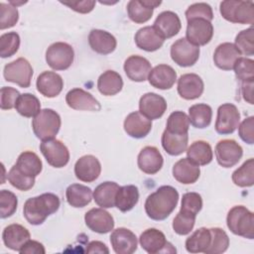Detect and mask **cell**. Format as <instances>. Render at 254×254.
Masks as SVG:
<instances>
[{
    "mask_svg": "<svg viewBox=\"0 0 254 254\" xmlns=\"http://www.w3.org/2000/svg\"><path fill=\"white\" fill-rule=\"evenodd\" d=\"M188 158L198 166H205L212 161L213 153L211 146L202 140L194 141L187 149Z\"/></svg>",
    "mask_w": 254,
    "mask_h": 254,
    "instance_id": "obj_39",
    "label": "cell"
},
{
    "mask_svg": "<svg viewBox=\"0 0 254 254\" xmlns=\"http://www.w3.org/2000/svg\"><path fill=\"white\" fill-rule=\"evenodd\" d=\"M190 128L189 116L183 111H175L170 114L167 120L166 130L178 135L188 134Z\"/></svg>",
    "mask_w": 254,
    "mask_h": 254,
    "instance_id": "obj_43",
    "label": "cell"
},
{
    "mask_svg": "<svg viewBox=\"0 0 254 254\" xmlns=\"http://www.w3.org/2000/svg\"><path fill=\"white\" fill-rule=\"evenodd\" d=\"M123 79L121 75L114 70H106L100 74L97 79V88L105 96H112L121 91Z\"/></svg>",
    "mask_w": 254,
    "mask_h": 254,
    "instance_id": "obj_34",
    "label": "cell"
},
{
    "mask_svg": "<svg viewBox=\"0 0 254 254\" xmlns=\"http://www.w3.org/2000/svg\"><path fill=\"white\" fill-rule=\"evenodd\" d=\"M196 215L180 210L173 220V229L179 235L189 234L195 223Z\"/></svg>",
    "mask_w": 254,
    "mask_h": 254,
    "instance_id": "obj_45",
    "label": "cell"
},
{
    "mask_svg": "<svg viewBox=\"0 0 254 254\" xmlns=\"http://www.w3.org/2000/svg\"><path fill=\"white\" fill-rule=\"evenodd\" d=\"M212 118V109L209 105L204 103L193 104L189 108L190 123L199 129L209 126Z\"/></svg>",
    "mask_w": 254,
    "mask_h": 254,
    "instance_id": "obj_40",
    "label": "cell"
},
{
    "mask_svg": "<svg viewBox=\"0 0 254 254\" xmlns=\"http://www.w3.org/2000/svg\"><path fill=\"white\" fill-rule=\"evenodd\" d=\"M152 129V121L140 111L130 113L124 120V130L132 138L141 139L146 137Z\"/></svg>",
    "mask_w": 254,
    "mask_h": 254,
    "instance_id": "obj_24",
    "label": "cell"
},
{
    "mask_svg": "<svg viewBox=\"0 0 254 254\" xmlns=\"http://www.w3.org/2000/svg\"><path fill=\"white\" fill-rule=\"evenodd\" d=\"M19 12L16 6L10 3H0V29H8L17 24Z\"/></svg>",
    "mask_w": 254,
    "mask_h": 254,
    "instance_id": "obj_49",
    "label": "cell"
},
{
    "mask_svg": "<svg viewBox=\"0 0 254 254\" xmlns=\"http://www.w3.org/2000/svg\"><path fill=\"white\" fill-rule=\"evenodd\" d=\"M20 47V37L16 32H8L0 37V56L9 58L15 55Z\"/></svg>",
    "mask_w": 254,
    "mask_h": 254,
    "instance_id": "obj_46",
    "label": "cell"
},
{
    "mask_svg": "<svg viewBox=\"0 0 254 254\" xmlns=\"http://www.w3.org/2000/svg\"><path fill=\"white\" fill-rule=\"evenodd\" d=\"M241 92L244 100L249 104H253V81L242 82Z\"/></svg>",
    "mask_w": 254,
    "mask_h": 254,
    "instance_id": "obj_59",
    "label": "cell"
},
{
    "mask_svg": "<svg viewBox=\"0 0 254 254\" xmlns=\"http://www.w3.org/2000/svg\"><path fill=\"white\" fill-rule=\"evenodd\" d=\"M7 179L14 188L23 191L31 190L35 185V178L25 176L16 168L15 165L10 169Z\"/></svg>",
    "mask_w": 254,
    "mask_h": 254,
    "instance_id": "obj_48",
    "label": "cell"
},
{
    "mask_svg": "<svg viewBox=\"0 0 254 254\" xmlns=\"http://www.w3.org/2000/svg\"><path fill=\"white\" fill-rule=\"evenodd\" d=\"M87 253H109L107 246L101 241H91L87 244L86 250Z\"/></svg>",
    "mask_w": 254,
    "mask_h": 254,
    "instance_id": "obj_58",
    "label": "cell"
},
{
    "mask_svg": "<svg viewBox=\"0 0 254 254\" xmlns=\"http://www.w3.org/2000/svg\"><path fill=\"white\" fill-rule=\"evenodd\" d=\"M119 188L120 187L114 182H104L98 185L93 191L95 203L102 208L115 206V197Z\"/></svg>",
    "mask_w": 254,
    "mask_h": 254,
    "instance_id": "obj_33",
    "label": "cell"
},
{
    "mask_svg": "<svg viewBox=\"0 0 254 254\" xmlns=\"http://www.w3.org/2000/svg\"><path fill=\"white\" fill-rule=\"evenodd\" d=\"M110 243L117 254H132L137 250V237L135 233L125 227H119L112 231Z\"/></svg>",
    "mask_w": 254,
    "mask_h": 254,
    "instance_id": "obj_15",
    "label": "cell"
},
{
    "mask_svg": "<svg viewBox=\"0 0 254 254\" xmlns=\"http://www.w3.org/2000/svg\"><path fill=\"white\" fill-rule=\"evenodd\" d=\"M20 92L10 86H3L1 88L0 106L3 110H10L15 107L17 99L20 96Z\"/></svg>",
    "mask_w": 254,
    "mask_h": 254,
    "instance_id": "obj_54",
    "label": "cell"
},
{
    "mask_svg": "<svg viewBox=\"0 0 254 254\" xmlns=\"http://www.w3.org/2000/svg\"><path fill=\"white\" fill-rule=\"evenodd\" d=\"M211 242L210 228L200 227L186 240V249L190 253H205Z\"/></svg>",
    "mask_w": 254,
    "mask_h": 254,
    "instance_id": "obj_36",
    "label": "cell"
},
{
    "mask_svg": "<svg viewBox=\"0 0 254 254\" xmlns=\"http://www.w3.org/2000/svg\"><path fill=\"white\" fill-rule=\"evenodd\" d=\"M240 56L241 54L234 44L222 43L214 51L213 62L218 68L231 70Z\"/></svg>",
    "mask_w": 254,
    "mask_h": 254,
    "instance_id": "obj_27",
    "label": "cell"
},
{
    "mask_svg": "<svg viewBox=\"0 0 254 254\" xmlns=\"http://www.w3.org/2000/svg\"><path fill=\"white\" fill-rule=\"evenodd\" d=\"M226 223L229 230L244 238L254 237V214L243 205L233 206L227 213Z\"/></svg>",
    "mask_w": 254,
    "mask_h": 254,
    "instance_id": "obj_3",
    "label": "cell"
},
{
    "mask_svg": "<svg viewBox=\"0 0 254 254\" xmlns=\"http://www.w3.org/2000/svg\"><path fill=\"white\" fill-rule=\"evenodd\" d=\"M164 159L160 151L153 146L143 148L137 158L139 169L148 175L157 174L163 167Z\"/></svg>",
    "mask_w": 254,
    "mask_h": 254,
    "instance_id": "obj_20",
    "label": "cell"
},
{
    "mask_svg": "<svg viewBox=\"0 0 254 254\" xmlns=\"http://www.w3.org/2000/svg\"><path fill=\"white\" fill-rule=\"evenodd\" d=\"M189 136L188 134H173L165 129L162 135V146L164 150L171 156H179L187 151Z\"/></svg>",
    "mask_w": 254,
    "mask_h": 254,
    "instance_id": "obj_37",
    "label": "cell"
},
{
    "mask_svg": "<svg viewBox=\"0 0 254 254\" xmlns=\"http://www.w3.org/2000/svg\"><path fill=\"white\" fill-rule=\"evenodd\" d=\"M167 110L165 98L157 93L148 92L141 96L139 101V111L150 120L159 119Z\"/></svg>",
    "mask_w": 254,
    "mask_h": 254,
    "instance_id": "obj_17",
    "label": "cell"
},
{
    "mask_svg": "<svg viewBox=\"0 0 254 254\" xmlns=\"http://www.w3.org/2000/svg\"><path fill=\"white\" fill-rule=\"evenodd\" d=\"M153 27L165 40L176 36L182 28V23L179 16L175 12L164 11L158 15Z\"/></svg>",
    "mask_w": 254,
    "mask_h": 254,
    "instance_id": "obj_22",
    "label": "cell"
},
{
    "mask_svg": "<svg viewBox=\"0 0 254 254\" xmlns=\"http://www.w3.org/2000/svg\"><path fill=\"white\" fill-rule=\"evenodd\" d=\"M239 137L247 144L254 143V117L249 116L245 118L240 125H238Z\"/></svg>",
    "mask_w": 254,
    "mask_h": 254,
    "instance_id": "obj_55",
    "label": "cell"
},
{
    "mask_svg": "<svg viewBox=\"0 0 254 254\" xmlns=\"http://www.w3.org/2000/svg\"><path fill=\"white\" fill-rule=\"evenodd\" d=\"M60 115L51 108L41 110L32 121V128L37 138L42 141L54 139L61 128Z\"/></svg>",
    "mask_w": 254,
    "mask_h": 254,
    "instance_id": "obj_5",
    "label": "cell"
},
{
    "mask_svg": "<svg viewBox=\"0 0 254 254\" xmlns=\"http://www.w3.org/2000/svg\"><path fill=\"white\" fill-rule=\"evenodd\" d=\"M200 175L199 166L189 158H183L175 163L173 167V176L181 184L190 185L195 183Z\"/></svg>",
    "mask_w": 254,
    "mask_h": 254,
    "instance_id": "obj_29",
    "label": "cell"
},
{
    "mask_svg": "<svg viewBox=\"0 0 254 254\" xmlns=\"http://www.w3.org/2000/svg\"><path fill=\"white\" fill-rule=\"evenodd\" d=\"M210 231L211 242L205 254H220L225 252L229 246V238L226 232L219 227L210 228Z\"/></svg>",
    "mask_w": 254,
    "mask_h": 254,
    "instance_id": "obj_44",
    "label": "cell"
},
{
    "mask_svg": "<svg viewBox=\"0 0 254 254\" xmlns=\"http://www.w3.org/2000/svg\"><path fill=\"white\" fill-rule=\"evenodd\" d=\"M202 207V198L197 192H186L182 198L181 210L196 215Z\"/></svg>",
    "mask_w": 254,
    "mask_h": 254,
    "instance_id": "obj_53",
    "label": "cell"
},
{
    "mask_svg": "<svg viewBox=\"0 0 254 254\" xmlns=\"http://www.w3.org/2000/svg\"><path fill=\"white\" fill-rule=\"evenodd\" d=\"M149 83L158 89H170L177 80V72L168 64H158L151 69L148 76Z\"/></svg>",
    "mask_w": 254,
    "mask_h": 254,
    "instance_id": "obj_26",
    "label": "cell"
},
{
    "mask_svg": "<svg viewBox=\"0 0 254 254\" xmlns=\"http://www.w3.org/2000/svg\"><path fill=\"white\" fill-rule=\"evenodd\" d=\"M141 247L150 254L176 253L173 245L167 241L165 234L156 228H148L140 235Z\"/></svg>",
    "mask_w": 254,
    "mask_h": 254,
    "instance_id": "obj_8",
    "label": "cell"
},
{
    "mask_svg": "<svg viewBox=\"0 0 254 254\" xmlns=\"http://www.w3.org/2000/svg\"><path fill=\"white\" fill-rule=\"evenodd\" d=\"M233 69L235 71L236 77L241 82H248L254 80V62L251 59L247 58H239Z\"/></svg>",
    "mask_w": 254,
    "mask_h": 254,
    "instance_id": "obj_47",
    "label": "cell"
},
{
    "mask_svg": "<svg viewBox=\"0 0 254 254\" xmlns=\"http://www.w3.org/2000/svg\"><path fill=\"white\" fill-rule=\"evenodd\" d=\"M66 104L74 110L99 111L101 105L89 92L82 88H72L65 95Z\"/></svg>",
    "mask_w": 254,
    "mask_h": 254,
    "instance_id": "obj_16",
    "label": "cell"
},
{
    "mask_svg": "<svg viewBox=\"0 0 254 254\" xmlns=\"http://www.w3.org/2000/svg\"><path fill=\"white\" fill-rule=\"evenodd\" d=\"M240 122V113L232 103H224L217 109L215 131L221 135L233 133Z\"/></svg>",
    "mask_w": 254,
    "mask_h": 254,
    "instance_id": "obj_11",
    "label": "cell"
},
{
    "mask_svg": "<svg viewBox=\"0 0 254 254\" xmlns=\"http://www.w3.org/2000/svg\"><path fill=\"white\" fill-rule=\"evenodd\" d=\"M213 36V26L205 19H192L188 21L186 39L194 46H204Z\"/></svg>",
    "mask_w": 254,
    "mask_h": 254,
    "instance_id": "obj_12",
    "label": "cell"
},
{
    "mask_svg": "<svg viewBox=\"0 0 254 254\" xmlns=\"http://www.w3.org/2000/svg\"><path fill=\"white\" fill-rule=\"evenodd\" d=\"M92 195L91 189L80 184H72L65 190L66 201L73 207H84L89 204Z\"/></svg>",
    "mask_w": 254,
    "mask_h": 254,
    "instance_id": "obj_35",
    "label": "cell"
},
{
    "mask_svg": "<svg viewBox=\"0 0 254 254\" xmlns=\"http://www.w3.org/2000/svg\"><path fill=\"white\" fill-rule=\"evenodd\" d=\"M221 16L228 22L235 24L254 23V4L252 1L226 0L219 5Z\"/></svg>",
    "mask_w": 254,
    "mask_h": 254,
    "instance_id": "obj_4",
    "label": "cell"
},
{
    "mask_svg": "<svg viewBox=\"0 0 254 254\" xmlns=\"http://www.w3.org/2000/svg\"><path fill=\"white\" fill-rule=\"evenodd\" d=\"M254 33L253 29L249 28L241 31L235 38V47L240 54L245 56H253L254 54Z\"/></svg>",
    "mask_w": 254,
    "mask_h": 254,
    "instance_id": "obj_50",
    "label": "cell"
},
{
    "mask_svg": "<svg viewBox=\"0 0 254 254\" xmlns=\"http://www.w3.org/2000/svg\"><path fill=\"white\" fill-rule=\"evenodd\" d=\"M73 58L72 47L64 42L52 44L46 52V62L55 70L67 69L73 63Z\"/></svg>",
    "mask_w": 254,
    "mask_h": 254,
    "instance_id": "obj_6",
    "label": "cell"
},
{
    "mask_svg": "<svg viewBox=\"0 0 254 254\" xmlns=\"http://www.w3.org/2000/svg\"><path fill=\"white\" fill-rule=\"evenodd\" d=\"M203 89V81L195 73H185L178 79V93L184 99H196L202 94Z\"/></svg>",
    "mask_w": 254,
    "mask_h": 254,
    "instance_id": "obj_19",
    "label": "cell"
},
{
    "mask_svg": "<svg viewBox=\"0 0 254 254\" xmlns=\"http://www.w3.org/2000/svg\"><path fill=\"white\" fill-rule=\"evenodd\" d=\"M3 75L7 81L16 83L20 87L26 88L31 84L33 67L26 59L19 58L4 66Z\"/></svg>",
    "mask_w": 254,
    "mask_h": 254,
    "instance_id": "obj_7",
    "label": "cell"
},
{
    "mask_svg": "<svg viewBox=\"0 0 254 254\" xmlns=\"http://www.w3.org/2000/svg\"><path fill=\"white\" fill-rule=\"evenodd\" d=\"M84 221L86 226L100 234H105L113 230L114 228V219L112 215L101 208H91L84 215Z\"/></svg>",
    "mask_w": 254,
    "mask_h": 254,
    "instance_id": "obj_14",
    "label": "cell"
},
{
    "mask_svg": "<svg viewBox=\"0 0 254 254\" xmlns=\"http://www.w3.org/2000/svg\"><path fill=\"white\" fill-rule=\"evenodd\" d=\"M186 18L188 21L192 19H205L209 22L213 19V12L210 5L200 2L190 5L186 11Z\"/></svg>",
    "mask_w": 254,
    "mask_h": 254,
    "instance_id": "obj_52",
    "label": "cell"
},
{
    "mask_svg": "<svg viewBox=\"0 0 254 254\" xmlns=\"http://www.w3.org/2000/svg\"><path fill=\"white\" fill-rule=\"evenodd\" d=\"M88 43L92 51L101 55L111 54L117 46V41L110 33L94 29L88 35Z\"/></svg>",
    "mask_w": 254,
    "mask_h": 254,
    "instance_id": "obj_30",
    "label": "cell"
},
{
    "mask_svg": "<svg viewBox=\"0 0 254 254\" xmlns=\"http://www.w3.org/2000/svg\"><path fill=\"white\" fill-rule=\"evenodd\" d=\"M232 182L240 187H252L254 184V160L252 158L245 161L241 167L232 174Z\"/></svg>",
    "mask_w": 254,
    "mask_h": 254,
    "instance_id": "obj_42",
    "label": "cell"
},
{
    "mask_svg": "<svg viewBox=\"0 0 254 254\" xmlns=\"http://www.w3.org/2000/svg\"><path fill=\"white\" fill-rule=\"evenodd\" d=\"M60 203L59 196L52 192L28 198L23 207L24 217L30 224L40 225L49 215L58 211Z\"/></svg>",
    "mask_w": 254,
    "mask_h": 254,
    "instance_id": "obj_2",
    "label": "cell"
},
{
    "mask_svg": "<svg viewBox=\"0 0 254 254\" xmlns=\"http://www.w3.org/2000/svg\"><path fill=\"white\" fill-rule=\"evenodd\" d=\"M151 69L150 62L141 56H130L124 63V71L132 81H145L148 78Z\"/></svg>",
    "mask_w": 254,
    "mask_h": 254,
    "instance_id": "obj_23",
    "label": "cell"
},
{
    "mask_svg": "<svg viewBox=\"0 0 254 254\" xmlns=\"http://www.w3.org/2000/svg\"><path fill=\"white\" fill-rule=\"evenodd\" d=\"M165 40L157 33L153 26H146L139 29L135 35L136 46L146 52H155L159 50Z\"/></svg>",
    "mask_w": 254,
    "mask_h": 254,
    "instance_id": "obj_31",
    "label": "cell"
},
{
    "mask_svg": "<svg viewBox=\"0 0 254 254\" xmlns=\"http://www.w3.org/2000/svg\"><path fill=\"white\" fill-rule=\"evenodd\" d=\"M16 168L25 176L36 178L43 169V164L39 156L32 151H25L21 153L15 164Z\"/></svg>",
    "mask_w": 254,
    "mask_h": 254,
    "instance_id": "obj_32",
    "label": "cell"
},
{
    "mask_svg": "<svg viewBox=\"0 0 254 254\" xmlns=\"http://www.w3.org/2000/svg\"><path fill=\"white\" fill-rule=\"evenodd\" d=\"M18 198L15 193L10 190H2L0 191V216L7 218L13 215L17 209Z\"/></svg>",
    "mask_w": 254,
    "mask_h": 254,
    "instance_id": "obj_51",
    "label": "cell"
},
{
    "mask_svg": "<svg viewBox=\"0 0 254 254\" xmlns=\"http://www.w3.org/2000/svg\"><path fill=\"white\" fill-rule=\"evenodd\" d=\"M139 200V190L136 186L120 187L115 197V206L122 212L131 210Z\"/></svg>",
    "mask_w": 254,
    "mask_h": 254,
    "instance_id": "obj_38",
    "label": "cell"
},
{
    "mask_svg": "<svg viewBox=\"0 0 254 254\" xmlns=\"http://www.w3.org/2000/svg\"><path fill=\"white\" fill-rule=\"evenodd\" d=\"M19 252L22 254H45L46 250L42 243L36 240H28Z\"/></svg>",
    "mask_w": 254,
    "mask_h": 254,
    "instance_id": "obj_57",
    "label": "cell"
},
{
    "mask_svg": "<svg viewBox=\"0 0 254 254\" xmlns=\"http://www.w3.org/2000/svg\"><path fill=\"white\" fill-rule=\"evenodd\" d=\"M37 89L38 91L49 98L58 96L64 87V80L62 76L55 72L46 70L39 74L37 77Z\"/></svg>",
    "mask_w": 254,
    "mask_h": 254,
    "instance_id": "obj_25",
    "label": "cell"
},
{
    "mask_svg": "<svg viewBox=\"0 0 254 254\" xmlns=\"http://www.w3.org/2000/svg\"><path fill=\"white\" fill-rule=\"evenodd\" d=\"M101 165L98 159L92 155L80 157L74 165L75 177L84 183H92L99 177Z\"/></svg>",
    "mask_w": 254,
    "mask_h": 254,
    "instance_id": "obj_18",
    "label": "cell"
},
{
    "mask_svg": "<svg viewBox=\"0 0 254 254\" xmlns=\"http://www.w3.org/2000/svg\"><path fill=\"white\" fill-rule=\"evenodd\" d=\"M243 155L242 147L232 139L219 141L215 146V156L217 163L223 168L235 166Z\"/></svg>",
    "mask_w": 254,
    "mask_h": 254,
    "instance_id": "obj_13",
    "label": "cell"
},
{
    "mask_svg": "<svg viewBox=\"0 0 254 254\" xmlns=\"http://www.w3.org/2000/svg\"><path fill=\"white\" fill-rule=\"evenodd\" d=\"M15 108L24 117H34L41 111V102L32 93H23L17 99Z\"/></svg>",
    "mask_w": 254,
    "mask_h": 254,
    "instance_id": "obj_41",
    "label": "cell"
},
{
    "mask_svg": "<svg viewBox=\"0 0 254 254\" xmlns=\"http://www.w3.org/2000/svg\"><path fill=\"white\" fill-rule=\"evenodd\" d=\"M61 3L69 7L73 11L78 12V13H82V14H86V13L91 12L93 10L94 6H95V1H89V0L70 1V2H63L62 1Z\"/></svg>",
    "mask_w": 254,
    "mask_h": 254,
    "instance_id": "obj_56",
    "label": "cell"
},
{
    "mask_svg": "<svg viewBox=\"0 0 254 254\" xmlns=\"http://www.w3.org/2000/svg\"><path fill=\"white\" fill-rule=\"evenodd\" d=\"M178 201V190L172 186H162L146 198L145 211L153 220H164L174 211Z\"/></svg>",
    "mask_w": 254,
    "mask_h": 254,
    "instance_id": "obj_1",
    "label": "cell"
},
{
    "mask_svg": "<svg viewBox=\"0 0 254 254\" xmlns=\"http://www.w3.org/2000/svg\"><path fill=\"white\" fill-rule=\"evenodd\" d=\"M40 150L48 164L54 168H63L69 161V151L60 140L50 139L42 141Z\"/></svg>",
    "mask_w": 254,
    "mask_h": 254,
    "instance_id": "obj_9",
    "label": "cell"
},
{
    "mask_svg": "<svg viewBox=\"0 0 254 254\" xmlns=\"http://www.w3.org/2000/svg\"><path fill=\"white\" fill-rule=\"evenodd\" d=\"M161 3L155 0H131L127 4L128 16L134 23L143 24L151 19L154 9Z\"/></svg>",
    "mask_w": 254,
    "mask_h": 254,
    "instance_id": "obj_21",
    "label": "cell"
},
{
    "mask_svg": "<svg viewBox=\"0 0 254 254\" xmlns=\"http://www.w3.org/2000/svg\"><path fill=\"white\" fill-rule=\"evenodd\" d=\"M30 237L29 230L17 223L6 226L2 233V239L5 246L14 251H20L24 244L30 240Z\"/></svg>",
    "mask_w": 254,
    "mask_h": 254,
    "instance_id": "obj_28",
    "label": "cell"
},
{
    "mask_svg": "<svg viewBox=\"0 0 254 254\" xmlns=\"http://www.w3.org/2000/svg\"><path fill=\"white\" fill-rule=\"evenodd\" d=\"M171 58L180 66H191L199 58V47L192 45L186 38L177 40L171 47Z\"/></svg>",
    "mask_w": 254,
    "mask_h": 254,
    "instance_id": "obj_10",
    "label": "cell"
}]
</instances>
